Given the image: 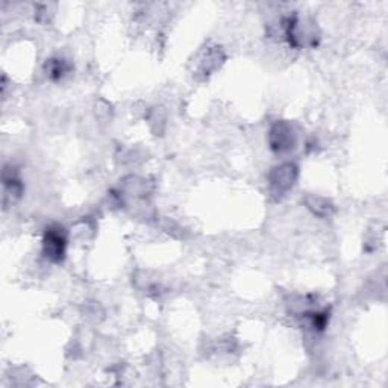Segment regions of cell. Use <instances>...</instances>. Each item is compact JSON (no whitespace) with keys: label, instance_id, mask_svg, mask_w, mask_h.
I'll return each instance as SVG.
<instances>
[{"label":"cell","instance_id":"4","mask_svg":"<svg viewBox=\"0 0 388 388\" xmlns=\"http://www.w3.org/2000/svg\"><path fill=\"white\" fill-rule=\"evenodd\" d=\"M225 61V55L220 48H207L200 53V60L198 63V68L202 75L208 76L214 70H217Z\"/></svg>","mask_w":388,"mask_h":388},{"label":"cell","instance_id":"6","mask_svg":"<svg viewBox=\"0 0 388 388\" xmlns=\"http://www.w3.org/2000/svg\"><path fill=\"white\" fill-rule=\"evenodd\" d=\"M305 203L308 210H310L314 215L320 217V219H326L330 214L334 212V205L323 198L317 196H306Z\"/></svg>","mask_w":388,"mask_h":388},{"label":"cell","instance_id":"2","mask_svg":"<svg viewBox=\"0 0 388 388\" xmlns=\"http://www.w3.org/2000/svg\"><path fill=\"white\" fill-rule=\"evenodd\" d=\"M296 141H298V136H296L293 124L281 120L276 122L273 126L270 128L269 132V144L270 149L275 153H287L291 149H294Z\"/></svg>","mask_w":388,"mask_h":388},{"label":"cell","instance_id":"5","mask_svg":"<svg viewBox=\"0 0 388 388\" xmlns=\"http://www.w3.org/2000/svg\"><path fill=\"white\" fill-rule=\"evenodd\" d=\"M44 70H45V75H48V77L52 79V81H61L64 76H67L73 70V65L70 61L60 58L58 56V58L48 60V63H45L44 65Z\"/></svg>","mask_w":388,"mask_h":388},{"label":"cell","instance_id":"3","mask_svg":"<svg viewBox=\"0 0 388 388\" xmlns=\"http://www.w3.org/2000/svg\"><path fill=\"white\" fill-rule=\"evenodd\" d=\"M65 244L67 238L63 226L53 225L45 231L43 239V252L45 258L50 259L52 262H61L65 255Z\"/></svg>","mask_w":388,"mask_h":388},{"label":"cell","instance_id":"1","mask_svg":"<svg viewBox=\"0 0 388 388\" xmlns=\"http://www.w3.org/2000/svg\"><path fill=\"white\" fill-rule=\"evenodd\" d=\"M299 176V168L293 163H285L275 167L269 175V190L273 198L281 199L296 184Z\"/></svg>","mask_w":388,"mask_h":388}]
</instances>
